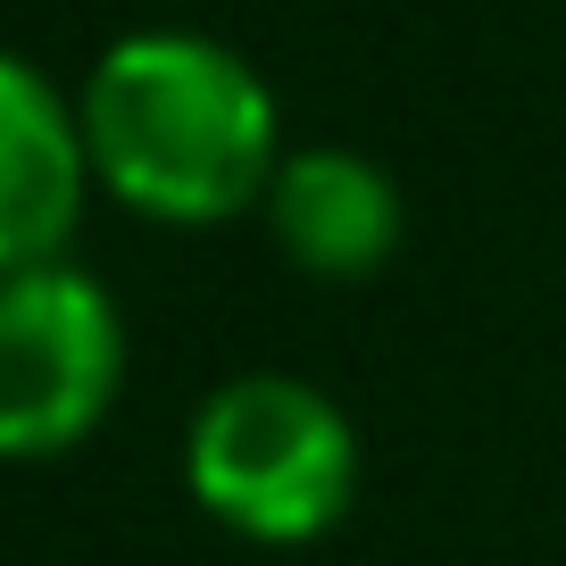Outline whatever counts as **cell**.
Returning a JSON list of instances; mask_svg holds the SVG:
<instances>
[{"label": "cell", "mask_w": 566, "mask_h": 566, "mask_svg": "<svg viewBox=\"0 0 566 566\" xmlns=\"http://www.w3.org/2000/svg\"><path fill=\"white\" fill-rule=\"evenodd\" d=\"M75 117L92 176L159 226H226L266 209L283 167L266 75L209 34H134L101 51Z\"/></svg>", "instance_id": "obj_1"}, {"label": "cell", "mask_w": 566, "mask_h": 566, "mask_svg": "<svg viewBox=\"0 0 566 566\" xmlns=\"http://www.w3.org/2000/svg\"><path fill=\"white\" fill-rule=\"evenodd\" d=\"M184 483L226 533L266 549L317 542L358 500V433L301 375H233L184 442Z\"/></svg>", "instance_id": "obj_2"}, {"label": "cell", "mask_w": 566, "mask_h": 566, "mask_svg": "<svg viewBox=\"0 0 566 566\" xmlns=\"http://www.w3.org/2000/svg\"><path fill=\"white\" fill-rule=\"evenodd\" d=\"M125 391V325L84 266L0 275V459L92 442Z\"/></svg>", "instance_id": "obj_3"}, {"label": "cell", "mask_w": 566, "mask_h": 566, "mask_svg": "<svg viewBox=\"0 0 566 566\" xmlns=\"http://www.w3.org/2000/svg\"><path fill=\"white\" fill-rule=\"evenodd\" d=\"M92 150L84 117L59 101L34 59L0 51V275L51 266L84 217Z\"/></svg>", "instance_id": "obj_4"}, {"label": "cell", "mask_w": 566, "mask_h": 566, "mask_svg": "<svg viewBox=\"0 0 566 566\" xmlns=\"http://www.w3.org/2000/svg\"><path fill=\"white\" fill-rule=\"evenodd\" d=\"M283 259L317 283H358L400 250V184L358 150H292L266 184Z\"/></svg>", "instance_id": "obj_5"}]
</instances>
